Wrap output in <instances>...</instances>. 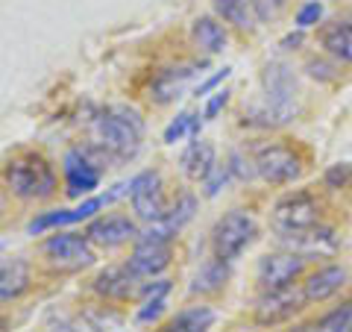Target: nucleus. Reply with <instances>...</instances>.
Instances as JSON below:
<instances>
[{"label": "nucleus", "instance_id": "nucleus-1", "mask_svg": "<svg viewBox=\"0 0 352 332\" xmlns=\"http://www.w3.org/2000/svg\"><path fill=\"white\" fill-rule=\"evenodd\" d=\"M264 103L250 106V124L282 127L296 115V76L285 62H270L261 74Z\"/></svg>", "mask_w": 352, "mask_h": 332}, {"label": "nucleus", "instance_id": "nucleus-2", "mask_svg": "<svg viewBox=\"0 0 352 332\" xmlns=\"http://www.w3.org/2000/svg\"><path fill=\"white\" fill-rule=\"evenodd\" d=\"M91 129L97 147L115 159H132L141 147V138H144V121H141L135 109L126 106H112L100 112L94 118Z\"/></svg>", "mask_w": 352, "mask_h": 332}, {"label": "nucleus", "instance_id": "nucleus-3", "mask_svg": "<svg viewBox=\"0 0 352 332\" xmlns=\"http://www.w3.org/2000/svg\"><path fill=\"white\" fill-rule=\"evenodd\" d=\"M6 185L24 200H44L56 191V174L38 153H21L6 165Z\"/></svg>", "mask_w": 352, "mask_h": 332}, {"label": "nucleus", "instance_id": "nucleus-4", "mask_svg": "<svg viewBox=\"0 0 352 332\" xmlns=\"http://www.w3.org/2000/svg\"><path fill=\"white\" fill-rule=\"evenodd\" d=\"M270 224L282 238H294L320 224V203L311 191H291L276 200L270 212Z\"/></svg>", "mask_w": 352, "mask_h": 332}, {"label": "nucleus", "instance_id": "nucleus-5", "mask_svg": "<svg viewBox=\"0 0 352 332\" xmlns=\"http://www.w3.org/2000/svg\"><path fill=\"white\" fill-rule=\"evenodd\" d=\"M256 236H258L256 218L250 212H244V209H232V212H226L212 229L214 256L223 259V262H232L256 241Z\"/></svg>", "mask_w": 352, "mask_h": 332}, {"label": "nucleus", "instance_id": "nucleus-6", "mask_svg": "<svg viewBox=\"0 0 352 332\" xmlns=\"http://www.w3.org/2000/svg\"><path fill=\"white\" fill-rule=\"evenodd\" d=\"M44 259L53 271L62 273H76L85 271L88 264H94V247L88 236H74V232H59L44 241Z\"/></svg>", "mask_w": 352, "mask_h": 332}, {"label": "nucleus", "instance_id": "nucleus-7", "mask_svg": "<svg viewBox=\"0 0 352 332\" xmlns=\"http://www.w3.org/2000/svg\"><path fill=\"white\" fill-rule=\"evenodd\" d=\"M256 174L270 185H291L302 176V159L300 153L288 145H264L256 150Z\"/></svg>", "mask_w": 352, "mask_h": 332}, {"label": "nucleus", "instance_id": "nucleus-8", "mask_svg": "<svg viewBox=\"0 0 352 332\" xmlns=\"http://www.w3.org/2000/svg\"><path fill=\"white\" fill-rule=\"evenodd\" d=\"M126 194L132 200V212L147 224H159L168 212V203H164V188H162V176L156 171H144L138 176H132L126 183Z\"/></svg>", "mask_w": 352, "mask_h": 332}, {"label": "nucleus", "instance_id": "nucleus-9", "mask_svg": "<svg viewBox=\"0 0 352 332\" xmlns=\"http://www.w3.org/2000/svg\"><path fill=\"white\" fill-rule=\"evenodd\" d=\"M305 268V259L300 253H267L258 259L256 268V280L264 291H279V289H291L294 280H300V273Z\"/></svg>", "mask_w": 352, "mask_h": 332}, {"label": "nucleus", "instance_id": "nucleus-10", "mask_svg": "<svg viewBox=\"0 0 352 332\" xmlns=\"http://www.w3.org/2000/svg\"><path fill=\"white\" fill-rule=\"evenodd\" d=\"M170 238H162L156 232H144V236L135 238V247H132L129 256V268L138 276H156L170 264Z\"/></svg>", "mask_w": 352, "mask_h": 332}, {"label": "nucleus", "instance_id": "nucleus-11", "mask_svg": "<svg viewBox=\"0 0 352 332\" xmlns=\"http://www.w3.org/2000/svg\"><path fill=\"white\" fill-rule=\"evenodd\" d=\"M65 183H68V194L71 197H80V194H88L100 185V168L97 162L91 159V153L76 147V150H68L65 153Z\"/></svg>", "mask_w": 352, "mask_h": 332}, {"label": "nucleus", "instance_id": "nucleus-12", "mask_svg": "<svg viewBox=\"0 0 352 332\" xmlns=\"http://www.w3.org/2000/svg\"><path fill=\"white\" fill-rule=\"evenodd\" d=\"M302 303H305V294L294 291V285L291 289H279V291H264V297L256 303V320L264 326L282 324V320H288L300 312Z\"/></svg>", "mask_w": 352, "mask_h": 332}, {"label": "nucleus", "instance_id": "nucleus-13", "mask_svg": "<svg viewBox=\"0 0 352 332\" xmlns=\"http://www.w3.org/2000/svg\"><path fill=\"white\" fill-rule=\"evenodd\" d=\"M141 276L129 268V264H112L97 273L94 291L106 297V300H132L135 294H141Z\"/></svg>", "mask_w": 352, "mask_h": 332}, {"label": "nucleus", "instance_id": "nucleus-14", "mask_svg": "<svg viewBox=\"0 0 352 332\" xmlns=\"http://www.w3.org/2000/svg\"><path fill=\"white\" fill-rule=\"evenodd\" d=\"M85 236L91 245L120 247V245H126V241L138 238V227H135V220H129L126 215H103L88 224Z\"/></svg>", "mask_w": 352, "mask_h": 332}, {"label": "nucleus", "instance_id": "nucleus-15", "mask_svg": "<svg viewBox=\"0 0 352 332\" xmlns=\"http://www.w3.org/2000/svg\"><path fill=\"white\" fill-rule=\"evenodd\" d=\"M197 71H200V65H197V62L179 65V68L159 71L156 76H153V83H150V97L156 103H170V101H176V97H182L185 85H188V80Z\"/></svg>", "mask_w": 352, "mask_h": 332}, {"label": "nucleus", "instance_id": "nucleus-16", "mask_svg": "<svg viewBox=\"0 0 352 332\" xmlns=\"http://www.w3.org/2000/svg\"><path fill=\"white\" fill-rule=\"evenodd\" d=\"M346 280H349V273H346V268H340V264H326V268L314 271L302 282L305 303H323L329 297H335L346 285Z\"/></svg>", "mask_w": 352, "mask_h": 332}, {"label": "nucleus", "instance_id": "nucleus-17", "mask_svg": "<svg viewBox=\"0 0 352 332\" xmlns=\"http://www.w3.org/2000/svg\"><path fill=\"white\" fill-rule=\"evenodd\" d=\"M217 168V159H214V147L208 141H200V136L191 138L188 150L182 153V171L188 180L194 183H206L208 174Z\"/></svg>", "mask_w": 352, "mask_h": 332}, {"label": "nucleus", "instance_id": "nucleus-18", "mask_svg": "<svg viewBox=\"0 0 352 332\" xmlns=\"http://www.w3.org/2000/svg\"><path fill=\"white\" fill-rule=\"evenodd\" d=\"M291 250L300 253V256H332V253L338 250V236L335 229L329 227H311L308 232H300V236L291 238Z\"/></svg>", "mask_w": 352, "mask_h": 332}, {"label": "nucleus", "instance_id": "nucleus-19", "mask_svg": "<svg viewBox=\"0 0 352 332\" xmlns=\"http://www.w3.org/2000/svg\"><path fill=\"white\" fill-rule=\"evenodd\" d=\"M194 209H197V197L182 194L173 206H168V212H164V218L159 220V224L150 227V232H156V236H162V238H173L176 232L194 218Z\"/></svg>", "mask_w": 352, "mask_h": 332}, {"label": "nucleus", "instance_id": "nucleus-20", "mask_svg": "<svg viewBox=\"0 0 352 332\" xmlns=\"http://www.w3.org/2000/svg\"><path fill=\"white\" fill-rule=\"evenodd\" d=\"M214 324V309L208 306H191L176 312L168 324L162 326V332H208Z\"/></svg>", "mask_w": 352, "mask_h": 332}, {"label": "nucleus", "instance_id": "nucleus-21", "mask_svg": "<svg viewBox=\"0 0 352 332\" xmlns=\"http://www.w3.org/2000/svg\"><path fill=\"white\" fill-rule=\"evenodd\" d=\"M191 36L197 41V48L206 50V53H220V50H226V44H229V36H226L223 24H220L217 18H208V15L194 21Z\"/></svg>", "mask_w": 352, "mask_h": 332}, {"label": "nucleus", "instance_id": "nucleus-22", "mask_svg": "<svg viewBox=\"0 0 352 332\" xmlns=\"http://www.w3.org/2000/svg\"><path fill=\"white\" fill-rule=\"evenodd\" d=\"M30 285V264L24 259H12L0 264V300H15Z\"/></svg>", "mask_w": 352, "mask_h": 332}, {"label": "nucleus", "instance_id": "nucleus-23", "mask_svg": "<svg viewBox=\"0 0 352 332\" xmlns=\"http://www.w3.org/2000/svg\"><path fill=\"white\" fill-rule=\"evenodd\" d=\"M226 280H229V262L214 256L212 262H206L203 268L197 271L194 282H191V294H214L223 289Z\"/></svg>", "mask_w": 352, "mask_h": 332}, {"label": "nucleus", "instance_id": "nucleus-24", "mask_svg": "<svg viewBox=\"0 0 352 332\" xmlns=\"http://www.w3.org/2000/svg\"><path fill=\"white\" fill-rule=\"evenodd\" d=\"M320 44H323V50L332 59L352 65V24H346V21H344V24L326 27L323 36H320Z\"/></svg>", "mask_w": 352, "mask_h": 332}, {"label": "nucleus", "instance_id": "nucleus-25", "mask_svg": "<svg viewBox=\"0 0 352 332\" xmlns=\"http://www.w3.org/2000/svg\"><path fill=\"white\" fill-rule=\"evenodd\" d=\"M141 294H144L147 300H144V306L138 309V320H141V324H147V320H156L164 312V297L170 294V282L168 280H159V282H153V285H144Z\"/></svg>", "mask_w": 352, "mask_h": 332}, {"label": "nucleus", "instance_id": "nucleus-26", "mask_svg": "<svg viewBox=\"0 0 352 332\" xmlns=\"http://www.w3.org/2000/svg\"><path fill=\"white\" fill-rule=\"evenodd\" d=\"M308 332H352V300L340 303L329 315H323L314 326H308Z\"/></svg>", "mask_w": 352, "mask_h": 332}, {"label": "nucleus", "instance_id": "nucleus-27", "mask_svg": "<svg viewBox=\"0 0 352 332\" xmlns=\"http://www.w3.org/2000/svg\"><path fill=\"white\" fill-rule=\"evenodd\" d=\"M217 18H223L226 24H235L241 30H247L252 21H250V6L247 0H212Z\"/></svg>", "mask_w": 352, "mask_h": 332}, {"label": "nucleus", "instance_id": "nucleus-28", "mask_svg": "<svg viewBox=\"0 0 352 332\" xmlns=\"http://www.w3.org/2000/svg\"><path fill=\"white\" fill-rule=\"evenodd\" d=\"M65 224H74V209H56V212H44L38 218H32L27 229H30V236H41V232L65 227Z\"/></svg>", "mask_w": 352, "mask_h": 332}, {"label": "nucleus", "instance_id": "nucleus-29", "mask_svg": "<svg viewBox=\"0 0 352 332\" xmlns=\"http://www.w3.org/2000/svg\"><path fill=\"white\" fill-rule=\"evenodd\" d=\"M182 136H191V138L200 136V118L191 115V112H182L176 121H170V127L164 129V141H168V145H176Z\"/></svg>", "mask_w": 352, "mask_h": 332}, {"label": "nucleus", "instance_id": "nucleus-30", "mask_svg": "<svg viewBox=\"0 0 352 332\" xmlns=\"http://www.w3.org/2000/svg\"><path fill=\"white\" fill-rule=\"evenodd\" d=\"M250 9L256 12L258 21H273L285 9V0H250Z\"/></svg>", "mask_w": 352, "mask_h": 332}, {"label": "nucleus", "instance_id": "nucleus-31", "mask_svg": "<svg viewBox=\"0 0 352 332\" xmlns=\"http://www.w3.org/2000/svg\"><path fill=\"white\" fill-rule=\"evenodd\" d=\"M320 18H323V3H320V0H308L300 12H296V27L308 30L311 24H317Z\"/></svg>", "mask_w": 352, "mask_h": 332}, {"label": "nucleus", "instance_id": "nucleus-32", "mask_svg": "<svg viewBox=\"0 0 352 332\" xmlns=\"http://www.w3.org/2000/svg\"><path fill=\"white\" fill-rule=\"evenodd\" d=\"M229 103V92L223 88V92H217L214 97H208V103H206V109H203V118L206 121H212V118H217V112L223 109Z\"/></svg>", "mask_w": 352, "mask_h": 332}, {"label": "nucleus", "instance_id": "nucleus-33", "mask_svg": "<svg viewBox=\"0 0 352 332\" xmlns=\"http://www.w3.org/2000/svg\"><path fill=\"white\" fill-rule=\"evenodd\" d=\"M226 180H229V165H223V168L217 165V168L208 174V180H206V194H217L220 185H223Z\"/></svg>", "mask_w": 352, "mask_h": 332}, {"label": "nucleus", "instance_id": "nucleus-34", "mask_svg": "<svg viewBox=\"0 0 352 332\" xmlns=\"http://www.w3.org/2000/svg\"><path fill=\"white\" fill-rule=\"evenodd\" d=\"M349 180H352V168H349V165H335V168L326 174V183L332 185V188H340V185L349 183Z\"/></svg>", "mask_w": 352, "mask_h": 332}, {"label": "nucleus", "instance_id": "nucleus-35", "mask_svg": "<svg viewBox=\"0 0 352 332\" xmlns=\"http://www.w3.org/2000/svg\"><path fill=\"white\" fill-rule=\"evenodd\" d=\"M229 74H232V68H223V71H217L214 76H208V80H206L203 85H197V88H194V94H197V97H203V94H208V92H212V88H214V85H220V83H223V80H226V76H229Z\"/></svg>", "mask_w": 352, "mask_h": 332}, {"label": "nucleus", "instance_id": "nucleus-36", "mask_svg": "<svg viewBox=\"0 0 352 332\" xmlns=\"http://www.w3.org/2000/svg\"><path fill=\"white\" fill-rule=\"evenodd\" d=\"M308 74L311 76H320V80H335V74H332V68H329L326 62H308Z\"/></svg>", "mask_w": 352, "mask_h": 332}, {"label": "nucleus", "instance_id": "nucleus-37", "mask_svg": "<svg viewBox=\"0 0 352 332\" xmlns=\"http://www.w3.org/2000/svg\"><path fill=\"white\" fill-rule=\"evenodd\" d=\"M302 41V36H300V32H296V36H288V39H285L282 44H285V48H296V44H300Z\"/></svg>", "mask_w": 352, "mask_h": 332}]
</instances>
